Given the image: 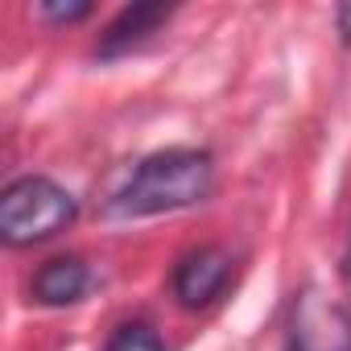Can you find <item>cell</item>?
I'll use <instances>...</instances> for the list:
<instances>
[{
    "mask_svg": "<svg viewBox=\"0 0 351 351\" xmlns=\"http://www.w3.org/2000/svg\"><path fill=\"white\" fill-rule=\"evenodd\" d=\"M75 215H79L75 195L50 178H17L0 195V236L13 248L54 240L75 223Z\"/></svg>",
    "mask_w": 351,
    "mask_h": 351,
    "instance_id": "7a4b0ae2",
    "label": "cell"
},
{
    "mask_svg": "<svg viewBox=\"0 0 351 351\" xmlns=\"http://www.w3.org/2000/svg\"><path fill=\"white\" fill-rule=\"evenodd\" d=\"M343 273L351 277V248H347V256H343Z\"/></svg>",
    "mask_w": 351,
    "mask_h": 351,
    "instance_id": "30bf717a",
    "label": "cell"
},
{
    "mask_svg": "<svg viewBox=\"0 0 351 351\" xmlns=\"http://www.w3.org/2000/svg\"><path fill=\"white\" fill-rule=\"evenodd\" d=\"M87 285H91V273H87V265L79 256H54L34 273L29 293L42 306H71V302H79L87 293Z\"/></svg>",
    "mask_w": 351,
    "mask_h": 351,
    "instance_id": "5b68a950",
    "label": "cell"
},
{
    "mask_svg": "<svg viewBox=\"0 0 351 351\" xmlns=\"http://www.w3.org/2000/svg\"><path fill=\"white\" fill-rule=\"evenodd\" d=\"M215 182V161L203 149H165L145 157L124 191L108 203V215L116 219H145L161 211H182L211 195Z\"/></svg>",
    "mask_w": 351,
    "mask_h": 351,
    "instance_id": "6da1fadb",
    "label": "cell"
},
{
    "mask_svg": "<svg viewBox=\"0 0 351 351\" xmlns=\"http://www.w3.org/2000/svg\"><path fill=\"white\" fill-rule=\"evenodd\" d=\"M38 13L46 21H58V25H75L83 17H91V5H87V0H75V5H42Z\"/></svg>",
    "mask_w": 351,
    "mask_h": 351,
    "instance_id": "ba28073f",
    "label": "cell"
},
{
    "mask_svg": "<svg viewBox=\"0 0 351 351\" xmlns=\"http://www.w3.org/2000/svg\"><path fill=\"white\" fill-rule=\"evenodd\" d=\"M232 281V252L228 248H215V244H203L195 252H186L173 269V298H178L186 310H199V306H211Z\"/></svg>",
    "mask_w": 351,
    "mask_h": 351,
    "instance_id": "277c9868",
    "label": "cell"
},
{
    "mask_svg": "<svg viewBox=\"0 0 351 351\" xmlns=\"http://www.w3.org/2000/svg\"><path fill=\"white\" fill-rule=\"evenodd\" d=\"M104 351H165V343L157 339V330H153V326L132 322V326H120V330L108 339V347H104Z\"/></svg>",
    "mask_w": 351,
    "mask_h": 351,
    "instance_id": "52a82bcc",
    "label": "cell"
},
{
    "mask_svg": "<svg viewBox=\"0 0 351 351\" xmlns=\"http://www.w3.org/2000/svg\"><path fill=\"white\" fill-rule=\"evenodd\" d=\"M339 34H343V42L351 46V5H343V9H339Z\"/></svg>",
    "mask_w": 351,
    "mask_h": 351,
    "instance_id": "9c48e42d",
    "label": "cell"
},
{
    "mask_svg": "<svg viewBox=\"0 0 351 351\" xmlns=\"http://www.w3.org/2000/svg\"><path fill=\"white\" fill-rule=\"evenodd\" d=\"M165 21H169V9H165V5H128V9L104 29L95 54H99V58H116V54L141 46V42H145L149 34H157Z\"/></svg>",
    "mask_w": 351,
    "mask_h": 351,
    "instance_id": "8992f818",
    "label": "cell"
},
{
    "mask_svg": "<svg viewBox=\"0 0 351 351\" xmlns=\"http://www.w3.org/2000/svg\"><path fill=\"white\" fill-rule=\"evenodd\" d=\"M285 351H351V302L306 285L289 306Z\"/></svg>",
    "mask_w": 351,
    "mask_h": 351,
    "instance_id": "3957f363",
    "label": "cell"
}]
</instances>
